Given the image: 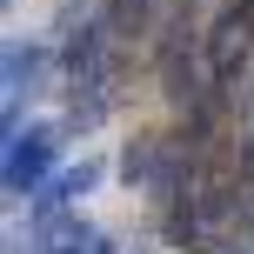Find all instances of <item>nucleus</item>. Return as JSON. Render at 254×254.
<instances>
[{"label":"nucleus","mask_w":254,"mask_h":254,"mask_svg":"<svg viewBox=\"0 0 254 254\" xmlns=\"http://www.w3.org/2000/svg\"><path fill=\"white\" fill-rule=\"evenodd\" d=\"M101 254H114V248H107V241H101Z\"/></svg>","instance_id":"obj_5"},{"label":"nucleus","mask_w":254,"mask_h":254,"mask_svg":"<svg viewBox=\"0 0 254 254\" xmlns=\"http://www.w3.org/2000/svg\"><path fill=\"white\" fill-rule=\"evenodd\" d=\"M121 174H127V188H134V181L147 174V147H127V161H121Z\"/></svg>","instance_id":"obj_4"},{"label":"nucleus","mask_w":254,"mask_h":254,"mask_svg":"<svg viewBox=\"0 0 254 254\" xmlns=\"http://www.w3.org/2000/svg\"><path fill=\"white\" fill-rule=\"evenodd\" d=\"M94 181H101V161H80V167H61V174H54L47 188L34 194V221H40V228H54V221H61V207H67V201H80V194H87Z\"/></svg>","instance_id":"obj_2"},{"label":"nucleus","mask_w":254,"mask_h":254,"mask_svg":"<svg viewBox=\"0 0 254 254\" xmlns=\"http://www.w3.org/2000/svg\"><path fill=\"white\" fill-rule=\"evenodd\" d=\"M34 74H40V54L13 40L7 47V101H20V87H34Z\"/></svg>","instance_id":"obj_3"},{"label":"nucleus","mask_w":254,"mask_h":254,"mask_svg":"<svg viewBox=\"0 0 254 254\" xmlns=\"http://www.w3.org/2000/svg\"><path fill=\"white\" fill-rule=\"evenodd\" d=\"M54 154H61V127H27V134H7V161H0L7 194H40Z\"/></svg>","instance_id":"obj_1"}]
</instances>
